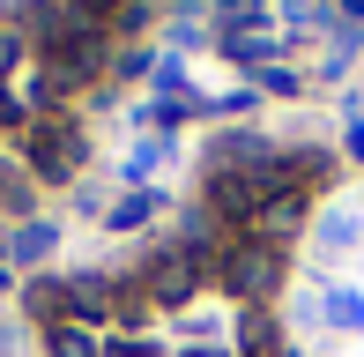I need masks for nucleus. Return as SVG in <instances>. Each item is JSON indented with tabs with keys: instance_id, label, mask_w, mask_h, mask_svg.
Returning <instances> with one entry per match:
<instances>
[{
	"instance_id": "9d476101",
	"label": "nucleus",
	"mask_w": 364,
	"mask_h": 357,
	"mask_svg": "<svg viewBox=\"0 0 364 357\" xmlns=\"http://www.w3.org/2000/svg\"><path fill=\"white\" fill-rule=\"evenodd\" d=\"M30 313H38V320H53V328H60V320H68V283H30Z\"/></svg>"
},
{
	"instance_id": "a211bd4d",
	"label": "nucleus",
	"mask_w": 364,
	"mask_h": 357,
	"mask_svg": "<svg viewBox=\"0 0 364 357\" xmlns=\"http://www.w3.org/2000/svg\"><path fill=\"white\" fill-rule=\"evenodd\" d=\"M0 127H30V105L15 90H0Z\"/></svg>"
},
{
	"instance_id": "aec40b11",
	"label": "nucleus",
	"mask_w": 364,
	"mask_h": 357,
	"mask_svg": "<svg viewBox=\"0 0 364 357\" xmlns=\"http://www.w3.org/2000/svg\"><path fill=\"white\" fill-rule=\"evenodd\" d=\"M342 149H350V156H364V112L350 119V134H342Z\"/></svg>"
},
{
	"instance_id": "ddd939ff",
	"label": "nucleus",
	"mask_w": 364,
	"mask_h": 357,
	"mask_svg": "<svg viewBox=\"0 0 364 357\" xmlns=\"http://www.w3.org/2000/svg\"><path fill=\"white\" fill-rule=\"evenodd\" d=\"M275 350V320H245V335H238V357H268Z\"/></svg>"
},
{
	"instance_id": "20e7f679",
	"label": "nucleus",
	"mask_w": 364,
	"mask_h": 357,
	"mask_svg": "<svg viewBox=\"0 0 364 357\" xmlns=\"http://www.w3.org/2000/svg\"><path fill=\"white\" fill-rule=\"evenodd\" d=\"M260 201H268V186H260V178H245V171H208V208H216L223 223H245V231H253Z\"/></svg>"
},
{
	"instance_id": "f03ea898",
	"label": "nucleus",
	"mask_w": 364,
	"mask_h": 357,
	"mask_svg": "<svg viewBox=\"0 0 364 357\" xmlns=\"http://www.w3.org/2000/svg\"><path fill=\"white\" fill-rule=\"evenodd\" d=\"M30 171L38 178H75L82 171V127L75 119H30Z\"/></svg>"
},
{
	"instance_id": "6e6552de",
	"label": "nucleus",
	"mask_w": 364,
	"mask_h": 357,
	"mask_svg": "<svg viewBox=\"0 0 364 357\" xmlns=\"http://www.w3.org/2000/svg\"><path fill=\"white\" fill-rule=\"evenodd\" d=\"M45 350H53V357H97V343H90V328H82V320L45 328Z\"/></svg>"
},
{
	"instance_id": "6ab92c4d",
	"label": "nucleus",
	"mask_w": 364,
	"mask_h": 357,
	"mask_svg": "<svg viewBox=\"0 0 364 357\" xmlns=\"http://www.w3.org/2000/svg\"><path fill=\"white\" fill-rule=\"evenodd\" d=\"M164 149H171V142H141V149L127 156V171H134V178H141V171H156V156H164Z\"/></svg>"
},
{
	"instance_id": "dca6fc26",
	"label": "nucleus",
	"mask_w": 364,
	"mask_h": 357,
	"mask_svg": "<svg viewBox=\"0 0 364 357\" xmlns=\"http://www.w3.org/2000/svg\"><path fill=\"white\" fill-rule=\"evenodd\" d=\"M171 38H178V45H201V8H178V15H171Z\"/></svg>"
},
{
	"instance_id": "0eeeda50",
	"label": "nucleus",
	"mask_w": 364,
	"mask_h": 357,
	"mask_svg": "<svg viewBox=\"0 0 364 357\" xmlns=\"http://www.w3.org/2000/svg\"><path fill=\"white\" fill-rule=\"evenodd\" d=\"M156 208H164L156 193H149V186H134V193H119V201L105 208V223H112V231H141V223L156 216Z\"/></svg>"
},
{
	"instance_id": "9b49d317",
	"label": "nucleus",
	"mask_w": 364,
	"mask_h": 357,
	"mask_svg": "<svg viewBox=\"0 0 364 357\" xmlns=\"http://www.w3.org/2000/svg\"><path fill=\"white\" fill-rule=\"evenodd\" d=\"M320 246H327V253L357 246V216H350V208H327V216H320Z\"/></svg>"
},
{
	"instance_id": "423d86ee",
	"label": "nucleus",
	"mask_w": 364,
	"mask_h": 357,
	"mask_svg": "<svg viewBox=\"0 0 364 357\" xmlns=\"http://www.w3.org/2000/svg\"><path fill=\"white\" fill-rule=\"evenodd\" d=\"M53 246H60V231H53V223H23V231H8V261H15V268L45 261Z\"/></svg>"
},
{
	"instance_id": "39448f33",
	"label": "nucleus",
	"mask_w": 364,
	"mask_h": 357,
	"mask_svg": "<svg viewBox=\"0 0 364 357\" xmlns=\"http://www.w3.org/2000/svg\"><path fill=\"white\" fill-rule=\"evenodd\" d=\"M105 313H112L105 275H68V320H105Z\"/></svg>"
},
{
	"instance_id": "5701e85b",
	"label": "nucleus",
	"mask_w": 364,
	"mask_h": 357,
	"mask_svg": "<svg viewBox=\"0 0 364 357\" xmlns=\"http://www.w3.org/2000/svg\"><path fill=\"white\" fill-rule=\"evenodd\" d=\"M0 290H8V268H0Z\"/></svg>"
},
{
	"instance_id": "412c9836",
	"label": "nucleus",
	"mask_w": 364,
	"mask_h": 357,
	"mask_svg": "<svg viewBox=\"0 0 364 357\" xmlns=\"http://www.w3.org/2000/svg\"><path fill=\"white\" fill-rule=\"evenodd\" d=\"M112 357H156V350H149V343H127V350H112Z\"/></svg>"
},
{
	"instance_id": "7ed1b4c3",
	"label": "nucleus",
	"mask_w": 364,
	"mask_h": 357,
	"mask_svg": "<svg viewBox=\"0 0 364 357\" xmlns=\"http://www.w3.org/2000/svg\"><path fill=\"white\" fill-rule=\"evenodd\" d=\"M201 253H186V246H171V253H156V261L141 268V283H149V298L156 305H186L193 290H201Z\"/></svg>"
},
{
	"instance_id": "4468645a",
	"label": "nucleus",
	"mask_w": 364,
	"mask_h": 357,
	"mask_svg": "<svg viewBox=\"0 0 364 357\" xmlns=\"http://www.w3.org/2000/svg\"><path fill=\"white\" fill-rule=\"evenodd\" d=\"M0 201H8V208H30V178L8 171V164H0Z\"/></svg>"
},
{
	"instance_id": "f8f14e48",
	"label": "nucleus",
	"mask_w": 364,
	"mask_h": 357,
	"mask_svg": "<svg viewBox=\"0 0 364 357\" xmlns=\"http://www.w3.org/2000/svg\"><path fill=\"white\" fill-rule=\"evenodd\" d=\"M327 320L335 328H364V298L357 290H327Z\"/></svg>"
},
{
	"instance_id": "1a4fd4ad",
	"label": "nucleus",
	"mask_w": 364,
	"mask_h": 357,
	"mask_svg": "<svg viewBox=\"0 0 364 357\" xmlns=\"http://www.w3.org/2000/svg\"><path fill=\"white\" fill-rule=\"evenodd\" d=\"M23 53H30V30H23V15H15V8H0V75H8Z\"/></svg>"
},
{
	"instance_id": "f257e3e1",
	"label": "nucleus",
	"mask_w": 364,
	"mask_h": 357,
	"mask_svg": "<svg viewBox=\"0 0 364 357\" xmlns=\"http://www.w3.org/2000/svg\"><path fill=\"white\" fill-rule=\"evenodd\" d=\"M216 275H223V290H230V298H268V290L283 283V253H275L268 238H253V231H245L238 246H223V253H216Z\"/></svg>"
},
{
	"instance_id": "2eb2a0df",
	"label": "nucleus",
	"mask_w": 364,
	"mask_h": 357,
	"mask_svg": "<svg viewBox=\"0 0 364 357\" xmlns=\"http://www.w3.org/2000/svg\"><path fill=\"white\" fill-rule=\"evenodd\" d=\"M253 82H260V90H275V97H283V90H297V75L283 68V60H268V68H253Z\"/></svg>"
},
{
	"instance_id": "4be33fe9",
	"label": "nucleus",
	"mask_w": 364,
	"mask_h": 357,
	"mask_svg": "<svg viewBox=\"0 0 364 357\" xmlns=\"http://www.w3.org/2000/svg\"><path fill=\"white\" fill-rule=\"evenodd\" d=\"M193 357H238V350H193Z\"/></svg>"
},
{
	"instance_id": "f3484780",
	"label": "nucleus",
	"mask_w": 364,
	"mask_h": 357,
	"mask_svg": "<svg viewBox=\"0 0 364 357\" xmlns=\"http://www.w3.org/2000/svg\"><path fill=\"white\" fill-rule=\"evenodd\" d=\"M260 8H268V0H223V15H230V30H245V23H260Z\"/></svg>"
}]
</instances>
